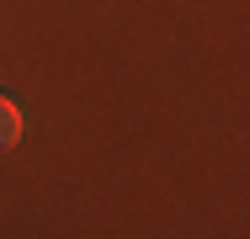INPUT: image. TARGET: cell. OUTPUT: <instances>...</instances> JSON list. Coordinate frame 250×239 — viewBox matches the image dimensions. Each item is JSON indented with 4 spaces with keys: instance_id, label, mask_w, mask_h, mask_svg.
<instances>
[{
    "instance_id": "6da1fadb",
    "label": "cell",
    "mask_w": 250,
    "mask_h": 239,
    "mask_svg": "<svg viewBox=\"0 0 250 239\" xmlns=\"http://www.w3.org/2000/svg\"><path fill=\"white\" fill-rule=\"evenodd\" d=\"M27 133V117H21V106L11 101V96H0V149H16Z\"/></svg>"
}]
</instances>
